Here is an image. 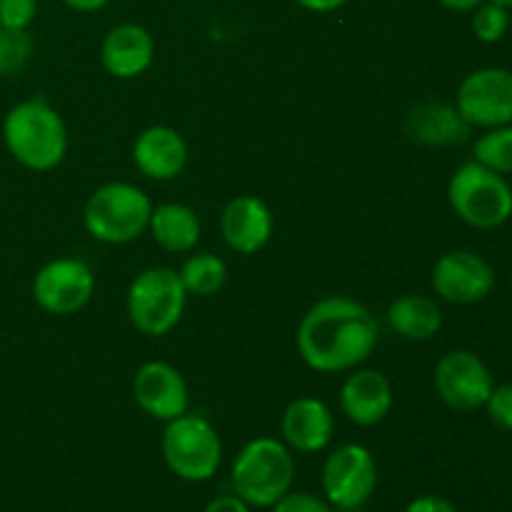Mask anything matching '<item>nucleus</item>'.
I'll use <instances>...</instances> for the list:
<instances>
[{"label": "nucleus", "instance_id": "25", "mask_svg": "<svg viewBox=\"0 0 512 512\" xmlns=\"http://www.w3.org/2000/svg\"><path fill=\"white\" fill-rule=\"evenodd\" d=\"M33 55V38L28 30H10L0 25V78L15 75L28 65Z\"/></svg>", "mask_w": 512, "mask_h": 512}, {"label": "nucleus", "instance_id": "33", "mask_svg": "<svg viewBox=\"0 0 512 512\" xmlns=\"http://www.w3.org/2000/svg\"><path fill=\"white\" fill-rule=\"evenodd\" d=\"M443 8L453 10V13H473L483 0H438Z\"/></svg>", "mask_w": 512, "mask_h": 512}, {"label": "nucleus", "instance_id": "7", "mask_svg": "<svg viewBox=\"0 0 512 512\" xmlns=\"http://www.w3.org/2000/svg\"><path fill=\"white\" fill-rule=\"evenodd\" d=\"M160 450L170 473L185 483H205L215 478L223 463V440L215 425L205 415L190 410L165 423Z\"/></svg>", "mask_w": 512, "mask_h": 512}, {"label": "nucleus", "instance_id": "6", "mask_svg": "<svg viewBox=\"0 0 512 512\" xmlns=\"http://www.w3.org/2000/svg\"><path fill=\"white\" fill-rule=\"evenodd\" d=\"M448 203L465 225L495 230L512 218V188L508 178L468 160L448 183Z\"/></svg>", "mask_w": 512, "mask_h": 512}, {"label": "nucleus", "instance_id": "13", "mask_svg": "<svg viewBox=\"0 0 512 512\" xmlns=\"http://www.w3.org/2000/svg\"><path fill=\"white\" fill-rule=\"evenodd\" d=\"M133 398L148 418L170 423L190 410V390L183 373L165 360H148L133 378Z\"/></svg>", "mask_w": 512, "mask_h": 512}, {"label": "nucleus", "instance_id": "12", "mask_svg": "<svg viewBox=\"0 0 512 512\" xmlns=\"http://www.w3.org/2000/svg\"><path fill=\"white\" fill-rule=\"evenodd\" d=\"M430 285L445 303L475 305L493 293L495 270L473 250H450L433 265Z\"/></svg>", "mask_w": 512, "mask_h": 512}, {"label": "nucleus", "instance_id": "28", "mask_svg": "<svg viewBox=\"0 0 512 512\" xmlns=\"http://www.w3.org/2000/svg\"><path fill=\"white\" fill-rule=\"evenodd\" d=\"M270 512H335V508L325 498H318V495L293 493L290 490L283 500H278L270 508Z\"/></svg>", "mask_w": 512, "mask_h": 512}, {"label": "nucleus", "instance_id": "22", "mask_svg": "<svg viewBox=\"0 0 512 512\" xmlns=\"http://www.w3.org/2000/svg\"><path fill=\"white\" fill-rule=\"evenodd\" d=\"M180 280H183L188 295L195 298H210V295L220 293L228 283V263L220 255L200 250V253H188L185 263L178 270Z\"/></svg>", "mask_w": 512, "mask_h": 512}, {"label": "nucleus", "instance_id": "8", "mask_svg": "<svg viewBox=\"0 0 512 512\" xmlns=\"http://www.w3.org/2000/svg\"><path fill=\"white\" fill-rule=\"evenodd\" d=\"M323 495L335 510H358L378 490V463L365 445L345 443L325 458L320 470Z\"/></svg>", "mask_w": 512, "mask_h": 512}, {"label": "nucleus", "instance_id": "9", "mask_svg": "<svg viewBox=\"0 0 512 512\" xmlns=\"http://www.w3.org/2000/svg\"><path fill=\"white\" fill-rule=\"evenodd\" d=\"M455 108L470 128L512 125V70L488 65L465 75L455 93Z\"/></svg>", "mask_w": 512, "mask_h": 512}, {"label": "nucleus", "instance_id": "11", "mask_svg": "<svg viewBox=\"0 0 512 512\" xmlns=\"http://www.w3.org/2000/svg\"><path fill=\"white\" fill-rule=\"evenodd\" d=\"M435 393L458 413H475L485 408L493 393V373L480 355L470 350H450L438 360L433 373Z\"/></svg>", "mask_w": 512, "mask_h": 512}, {"label": "nucleus", "instance_id": "32", "mask_svg": "<svg viewBox=\"0 0 512 512\" xmlns=\"http://www.w3.org/2000/svg\"><path fill=\"white\" fill-rule=\"evenodd\" d=\"M60 3L68 5L75 13H98V10H103L110 0H60Z\"/></svg>", "mask_w": 512, "mask_h": 512}, {"label": "nucleus", "instance_id": "23", "mask_svg": "<svg viewBox=\"0 0 512 512\" xmlns=\"http://www.w3.org/2000/svg\"><path fill=\"white\" fill-rule=\"evenodd\" d=\"M473 160L500 175H512V125L485 130L473 145Z\"/></svg>", "mask_w": 512, "mask_h": 512}, {"label": "nucleus", "instance_id": "26", "mask_svg": "<svg viewBox=\"0 0 512 512\" xmlns=\"http://www.w3.org/2000/svg\"><path fill=\"white\" fill-rule=\"evenodd\" d=\"M38 18V0H0V25L28 30Z\"/></svg>", "mask_w": 512, "mask_h": 512}, {"label": "nucleus", "instance_id": "1", "mask_svg": "<svg viewBox=\"0 0 512 512\" xmlns=\"http://www.w3.org/2000/svg\"><path fill=\"white\" fill-rule=\"evenodd\" d=\"M378 340V318L348 295H328L310 305L295 335L300 360L323 375L350 373L363 365L375 353Z\"/></svg>", "mask_w": 512, "mask_h": 512}, {"label": "nucleus", "instance_id": "34", "mask_svg": "<svg viewBox=\"0 0 512 512\" xmlns=\"http://www.w3.org/2000/svg\"><path fill=\"white\" fill-rule=\"evenodd\" d=\"M493 3H498V5H503V8L512 10V0H493Z\"/></svg>", "mask_w": 512, "mask_h": 512}, {"label": "nucleus", "instance_id": "35", "mask_svg": "<svg viewBox=\"0 0 512 512\" xmlns=\"http://www.w3.org/2000/svg\"><path fill=\"white\" fill-rule=\"evenodd\" d=\"M510 288H512V273H510Z\"/></svg>", "mask_w": 512, "mask_h": 512}, {"label": "nucleus", "instance_id": "31", "mask_svg": "<svg viewBox=\"0 0 512 512\" xmlns=\"http://www.w3.org/2000/svg\"><path fill=\"white\" fill-rule=\"evenodd\" d=\"M293 3L300 5L303 10H310V13H335L348 0H293Z\"/></svg>", "mask_w": 512, "mask_h": 512}, {"label": "nucleus", "instance_id": "14", "mask_svg": "<svg viewBox=\"0 0 512 512\" xmlns=\"http://www.w3.org/2000/svg\"><path fill=\"white\" fill-rule=\"evenodd\" d=\"M275 215L258 195H238L220 213V235L233 253L255 255L270 243Z\"/></svg>", "mask_w": 512, "mask_h": 512}, {"label": "nucleus", "instance_id": "2", "mask_svg": "<svg viewBox=\"0 0 512 512\" xmlns=\"http://www.w3.org/2000/svg\"><path fill=\"white\" fill-rule=\"evenodd\" d=\"M3 143L25 170L50 173L68 155V125L45 98L20 100L3 120Z\"/></svg>", "mask_w": 512, "mask_h": 512}, {"label": "nucleus", "instance_id": "27", "mask_svg": "<svg viewBox=\"0 0 512 512\" xmlns=\"http://www.w3.org/2000/svg\"><path fill=\"white\" fill-rule=\"evenodd\" d=\"M485 413L495 428L512 433V383L495 385L488 403H485Z\"/></svg>", "mask_w": 512, "mask_h": 512}, {"label": "nucleus", "instance_id": "16", "mask_svg": "<svg viewBox=\"0 0 512 512\" xmlns=\"http://www.w3.org/2000/svg\"><path fill=\"white\" fill-rule=\"evenodd\" d=\"M395 403L393 383L380 370H350L340 385V410L358 428L383 423Z\"/></svg>", "mask_w": 512, "mask_h": 512}, {"label": "nucleus", "instance_id": "5", "mask_svg": "<svg viewBox=\"0 0 512 512\" xmlns=\"http://www.w3.org/2000/svg\"><path fill=\"white\" fill-rule=\"evenodd\" d=\"M188 298L178 270L155 265L133 278L125 295V313L138 333L160 338L183 320Z\"/></svg>", "mask_w": 512, "mask_h": 512}, {"label": "nucleus", "instance_id": "18", "mask_svg": "<svg viewBox=\"0 0 512 512\" xmlns=\"http://www.w3.org/2000/svg\"><path fill=\"white\" fill-rule=\"evenodd\" d=\"M133 163L150 180H175L188 165V143L170 125H150L135 138Z\"/></svg>", "mask_w": 512, "mask_h": 512}, {"label": "nucleus", "instance_id": "4", "mask_svg": "<svg viewBox=\"0 0 512 512\" xmlns=\"http://www.w3.org/2000/svg\"><path fill=\"white\" fill-rule=\"evenodd\" d=\"M153 200L143 188L125 180L100 185L83 208V225L103 245H128L148 233Z\"/></svg>", "mask_w": 512, "mask_h": 512}, {"label": "nucleus", "instance_id": "20", "mask_svg": "<svg viewBox=\"0 0 512 512\" xmlns=\"http://www.w3.org/2000/svg\"><path fill=\"white\" fill-rule=\"evenodd\" d=\"M148 233L155 245L170 255H188L198 248L203 225L198 213L185 203H160L150 215Z\"/></svg>", "mask_w": 512, "mask_h": 512}, {"label": "nucleus", "instance_id": "29", "mask_svg": "<svg viewBox=\"0 0 512 512\" xmlns=\"http://www.w3.org/2000/svg\"><path fill=\"white\" fill-rule=\"evenodd\" d=\"M403 512H458V508L443 495H420V498L410 500Z\"/></svg>", "mask_w": 512, "mask_h": 512}, {"label": "nucleus", "instance_id": "10", "mask_svg": "<svg viewBox=\"0 0 512 512\" xmlns=\"http://www.w3.org/2000/svg\"><path fill=\"white\" fill-rule=\"evenodd\" d=\"M95 273L80 258H55L33 278V300L50 315H75L93 300Z\"/></svg>", "mask_w": 512, "mask_h": 512}, {"label": "nucleus", "instance_id": "15", "mask_svg": "<svg viewBox=\"0 0 512 512\" xmlns=\"http://www.w3.org/2000/svg\"><path fill=\"white\" fill-rule=\"evenodd\" d=\"M280 433H283V443L293 453H323L335 438V415L325 400L303 395V398L290 400L288 408L283 410Z\"/></svg>", "mask_w": 512, "mask_h": 512}, {"label": "nucleus", "instance_id": "19", "mask_svg": "<svg viewBox=\"0 0 512 512\" xmlns=\"http://www.w3.org/2000/svg\"><path fill=\"white\" fill-rule=\"evenodd\" d=\"M470 125L455 105L448 103H423L413 108L405 118V133L410 140L430 148H448L460 145L470 138Z\"/></svg>", "mask_w": 512, "mask_h": 512}, {"label": "nucleus", "instance_id": "24", "mask_svg": "<svg viewBox=\"0 0 512 512\" xmlns=\"http://www.w3.org/2000/svg\"><path fill=\"white\" fill-rule=\"evenodd\" d=\"M470 25H473V35L480 43H500L510 30V10L493 3V0H483L473 10V23Z\"/></svg>", "mask_w": 512, "mask_h": 512}, {"label": "nucleus", "instance_id": "17", "mask_svg": "<svg viewBox=\"0 0 512 512\" xmlns=\"http://www.w3.org/2000/svg\"><path fill=\"white\" fill-rule=\"evenodd\" d=\"M155 60V38L140 23H120L100 43V63L115 80H133L148 73Z\"/></svg>", "mask_w": 512, "mask_h": 512}, {"label": "nucleus", "instance_id": "21", "mask_svg": "<svg viewBox=\"0 0 512 512\" xmlns=\"http://www.w3.org/2000/svg\"><path fill=\"white\" fill-rule=\"evenodd\" d=\"M388 325L403 340L425 343L433 340L443 328V310L428 295H400L388 305Z\"/></svg>", "mask_w": 512, "mask_h": 512}, {"label": "nucleus", "instance_id": "30", "mask_svg": "<svg viewBox=\"0 0 512 512\" xmlns=\"http://www.w3.org/2000/svg\"><path fill=\"white\" fill-rule=\"evenodd\" d=\"M203 512H253V508H250L245 500H240L235 493H230V495H218V498L210 500Z\"/></svg>", "mask_w": 512, "mask_h": 512}, {"label": "nucleus", "instance_id": "3", "mask_svg": "<svg viewBox=\"0 0 512 512\" xmlns=\"http://www.w3.org/2000/svg\"><path fill=\"white\" fill-rule=\"evenodd\" d=\"M230 485L240 500L258 510H270L293 490L295 458L283 440L260 435L238 450L230 468Z\"/></svg>", "mask_w": 512, "mask_h": 512}]
</instances>
